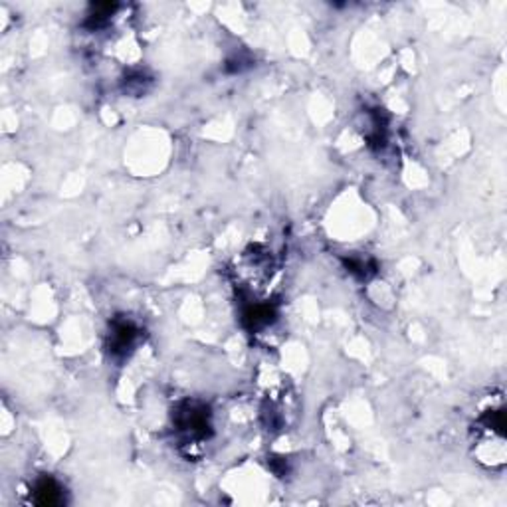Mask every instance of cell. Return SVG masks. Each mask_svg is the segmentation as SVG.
I'll return each mask as SVG.
<instances>
[{"label": "cell", "mask_w": 507, "mask_h": 507, "mask_svg": "<svg viewBox=\"0 0 507 507\" xmlns=\"http://www.w3.org/2000/svg\"><path fill=\"white\" fill-rule=\"evenodd\" d=\"M135 329L129 323H119L113 333H111V349L113 351H125L127 347L133 345Z\"/></svg>", "instance_id": "3957f363"}, {"label": "cell", "mask_w": 507, "mask_h": 507, "mask_svg": "<svg viewBox=\"0 0 507 507\" xmlns=\"http://www.w3.org/2000/svg\"><path fill=\"white\" fill-rule=\"evenodd\" d=\"M34 501L40 506H56V503H62V488L56 483L53 480H40L34 486Z\"/></svg>", "instance_id": "7a4b0ae2"}, {"label": "cell", "mask_w": 507, "mask_h": 507, "mask_svg": "<svg viewBox=\"0 0 507 507\" xmlns=\"http://www.w3.org/2000/svg\"><path fill=\"white\" fill-rule=\"evenodd\" d=\"M208 414L196 404H187L177 414V430L187 444H195L208 436Z\"/></svg>", "instance_id": "6da1fadb"}]
</instances>
